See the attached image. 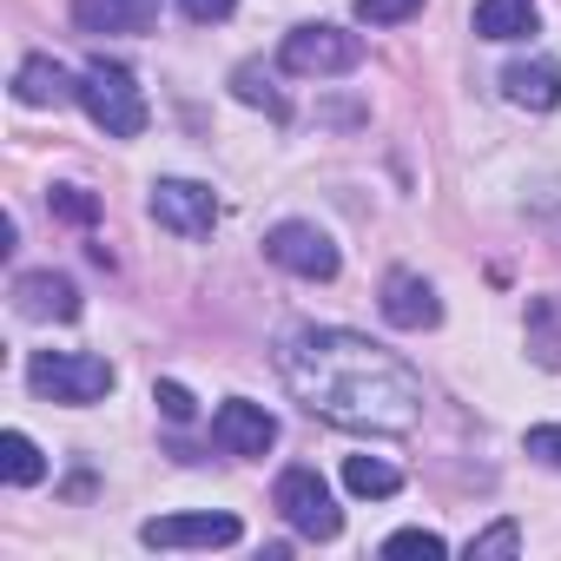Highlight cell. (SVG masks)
<instances>
[{
  "label": "cell",
  "instance_id": "obj_1",
  "mask_svg": "<svg viewBox=\"0 0 561 561\" xmlns=\"http://www.w3.org/2000/svg\"><path fill=\"white\" fill-rule=\"evenodd\" d=\"M277 377L311 416L337 430H370V436H410L430 403L423 377L397 351L331 324H305L277 344Z\"/></svg>",
  "mask_w": 561,
  "mask_h": 561
},
{
  "label": "cell",
  "instance_id": "obj_2",
  "mask_svg": "<svg viewBox=\"0 0 561 561\" xmlns=\"http://www.w3.org/2000/svg\"><path fill=\"white\" fill-rule=\"evenodd\" d=\"M27 383H34V397H47V403H67V410H93L100 397H113V364L106 357H93V351H34V364H27Z\"/></svg>",
  "mask_w": 561,
  "mask_h": 561
},
{
  "label": "cell",
  "instance_id": "obj_3",
  "mask_svg": "<svg viewBox=\"0 0 561 561\" xmlns=\"http://www.w3.org/2000/svg\"><path fill=\"white\" fill-rule=\"evenodd\" d=\"M80 106H87V119H93L106 139H139L146 119H152L139 80H133L119 60H93V67L80 73Z\"/></svg>",
  "mask_w": 561,
  "mask_h": 561
},
{
  "label": "cell",
  "instance_id": "obj_4",
  "mask_svg": "<svg viewBox=\"0 0 561 561\" xmlns=\"http://www.w3.org/2000/svg\"><path fill=\"white\" fill-rule=\"evenodd\" d=\"M277 67L298 73V80H344L364 67V41L351 27H331V21H305L285 34V47H277Z\"/></svg>",
  "mask_w": 561,
  "mask_h": 561
},
{
  "label": "cell",
  "instance_id": "obj_5",
  "mask_svg": "<svg viewBox=\"0 0 561 561\" xmlns=\"http://www.w3.org/2000/svg\"><path fill=\"white\" fill-rule=\"evenodd\" d=\"M264 257H271L277 271L305 277V285H331V277L344 271V251H337L331 231L311 225V218H277V225L264 231Z\"/></svg>",
  "mask_w": 561,
  "mask_h": 561
},
{
  "label": "cell",
  "instance_id": "obj_6",
  "mask_svg": "<svg viewBox=\"0 0 561 561\" xmlns=\"http://www.w3.org/2000/svg\"><path fill=\"white\" fill-rule=\"evenodd\" d=\"M271 502H277V515H285V522H291L305 541H337V535H344V508H337L331 482H324L318 469H305V462L277 476Z\"/></svg>",
  "mask_w": 561,
  "mask_h": 561
},
{
  "label": "cell",
  "instance_id": "obj_7",
  "mask_svg": "<svg viewBox=\"0 0 561 561\" xmlns=\"http://www.w3.org/2000/svg\"><path fill=\"white\" fill-rule=\"evenodd\" d=\"M146 211H152L172 238H211V231H218V198H211V185H198V179H152Z\"/></svg>",
  "mask_w": 561,
  "mask_h": 561
},
{
  "label": "cell",
  "instance_id": "obj_8",
  "mask_svg": "<svg viewBox=\"0 0 561 561\" xmlns=\"http://www.w3.org/2000/svg\"><path fill=\"white\" fill-rule=\"evenodd\" d=\"M377 311H383V324L390 331H436L443 324V298H436V285L423 271H383V291H377Z\"/></svg>",
  "mask_w": 561,
  "mask_h": 561
},
{
  "label": "cell",
  "instance_id": "obj_9",
  "mask_svg": "<svg viewBox=\"0 0 561 561\" xmlns=\"http://www.w3.org/2000/svg\"><path fill=\"white\" fill-rule=\"evenodd\" d=\"M211 443L225 449V456H271V443H277V416L264 410V403H251V397H225L218 410H211Z\"/></svg>",
  "mask_w": 561,
  "mask_h": 561
},
{
  "label": "cell",
  "instance_id": "obj_10",
  "mask_svg": "<svg viewBox=\"0 0 561 561\" xmlns=\"http://www.w3.org/2000/svg\"><path fill=\"white\" fill-rule=\"evenodd\" d=\"M244 535V522L238 515H211V508H198V515H152L146 528H139V541L146 548H231Z\"/></svg>",
  "mask_w": 561,
  "mask_h": 561
},
{
  "label": "cell",
  "instance_id": "obj_11",
  "mask_svg": "<svg viewBox=\"0 0 561 561\" xmlns=\"http://www.w3.org/2000/svg\"><path fill=\"white\" fill-rule=\"evenodd\" d=\"M14 311L27 324H73L80 318V291H73V277H60V271H21L14 277Z\"/></svg>",
  "mask_w": 561,
  "mask_h": 561
},
{
  "label": "cell",
  "instance_id": "obj_12",
  "mask_svg": "<svg viewBox=\"0 0 561 561\" xmlns=\"http://www.w3.org/2000/svg\"><path fill=\"white\" fill-rule=\"evenodd\" d=\"M14 100L21 106H80V73H67L54 54H27L21 67H14Z\"/></svg>",
  "mask_w": 561,
  "mask_h": 561
},
{
  "label": "cell",
  "instance_id": "obj_13",
  "mask_svg": "<svg viewBox=\"0 0 561 561\" xmlns=\"http://www.w3.org/2000/svg\"><path fill=\"white\" fill-rule=\"evenodd\" d=\"M502 100L522 113H554L561 106V60H508L502 67Z\"/></svg>",
  "mask_w": 561,
  "mask_h": 561
},
{
  "label": "cell",
  "instance_id": "obj_14",
  "mask_svg": "<svg viewBox=\"0 0 561 561\" xmlns=\"http://www.w3.org/2000/svg\"><path fill=\"white\" fill-rule=\"evenodd\" d=\"M73 27L80 34H152L159 0H73Z\"/></svg>",
  "mask_w": 561,
  "mask_h": 561
},
{
  "label": "cell",
  "instance_id": "obj_15",
  "mask_svg": "<svg viewBox=\"0 0 561 561\" xmlns=\"http://www.w3.org/2000/svg\"><path fill=\"white\" fill-rule=\"evenodd\" d=\"M522 344H528V364L535 370H561V298H528V318H522Z\"/></svg>",
  "mask_w": 561,
  "mask_h": 561
},
{
  "label": "cell",
  "instance_id": "obj_16",
  "mask_svg": "<svg viewBox=\"0 0 561 561\" xmlns=\"http://www.w3.org/2000/svg\"><path fill=\"white\" fill-rule=\"evenodd\" d=\"M541 27L535 0H476V34L482 41H528Z\"/></svg>",
  "mask_w": 561,
  "mask_h": 561
},
{
  "label": "cell",
  "instance_id": "obj_17",
  "mask_svg": "<svg viewBox=\"0 0 561 561\" xmlns=\"http://www.w3.org/2000/svg\"><path fill=\"white\" fill-rule=\"evenodd\" d=\"M344 489L364 495V502H390L403 489V469L383 462V456H344Z\"/></svg>",
  "mask_w": 561,
  "mask_h": 561
},
{
  "label": "cell",
  "instance_id": "obj_18",
  "mask_svg": "<svg viewBox=\"0 0 561 561\" xmlns=\"http://www.w3.org/2000/svg\"><path fill=\"white\" fill-rule=\"evenodd\" d=\"M0 476H8L14 489H34V482L47 476V456H41V443H34L27 430H8V436H0Z\"/></svg>",
  "mask_w": 561,
  "mask_h": 561
},
{
  "label": "cell",
  "instance_id": "obj_19",
  "mask_svg": "<svg viewBox=\"0 0 561 561\" xmlns=\"http://www.w3.org/2000/svg\"><path fill=\"white\" fill-rule=\"evenodd\" d=\"M231 93H238L244 106H257V113H271V119H285V113H291V106H285V93H277V87H271V67H264V60H244V67L231 73Z\"/></svg>",
  "mask_w": 561,
  "mask_h": 561
},
{
  "label": "cell",
  "instance_id": "obj_20",
  "mask_svg": "<svg viewBox=\"0 0 561 561\" xmlns=\"http://www.w3.org/2000/svg\"><path fill=\"white\" fill-rule=\"evenodd\" d=\"M47 211L67 218V225H93V218H100V198H93L87 185H54V192H47Z\"/></svg>",
  "mask_w": 561,
  "mask_h": 561
},
{
  "label": "cell",
  "instance_id": "obj_21",
  "mask_svg": "<svg viewBox=\"0 0 561 561\" xmlns=\"http://www.w3.org/2000/svg\"><path fill=\"white\" fill-rule=\"evenodd\" d=\"M489 554H522V528L515 522H489L469 535V561H489Z\"/></svg>",
  "mask_w": 561,
  "mask_h": 561
},
{
  "label": "cell",
  "instance_id": "obj_22",
  "mask_svg": "<svg viewBox=\"0 0 561 561\" xmlns=\"http://www.w3.org/2000/svg\"><path fill=\"white\" fill-rule=\"evenodd\" d=\"M152 403H159V416H165V423H192V416H198L192 390H185V383H172V377H159V383H152Z\"/></svg>",
  "mask_w": 561,
  "mask_h": 561
},
{
  "label": "cell",
  "instance_id": "obj_23",
  "mask_svg": "<svg viewBox=\"0 0 561 561\" xmlns=\"http://www.w3.org/2000/svg\"><path fill=\"white\" fill-rule=\"evenodd\" d=\"M410 14H423V0H357V21L364 27H397Z\"/></svg>",
  "mask_w": 561,
  "mask_h": 561
},
{
  "label": "cell",
  "instance_id": "obj_24",
  "mask_svg": "<svg viewBox=\"0 0 561 561\" xmlns=\"http://www.w3.org/2000/svg\"><path fill=\"white\" fill-rule=\"evenodd\" d=\"M383 554H449V541H443L436 528H397V535L383 541Z\"/></svg>",
  "mask_w": 561,
  "mask_h": 561
},
{
  "label": "cell",
  "instance_id": "obj_25",
  "mask_svg": "<svg viewBox=\"0 0 561 561\" xmlns=\"http://www.w3.org/2000/svg\"><path fill=\"white\" fill-rule=\"evenodd\" d=\"M522 449H528L541 469H554V476H561V423H535V430L522 436Z\"/></svg>",
  "mask_w": 561,
  "mask_h": 561
},
{
  "label": "cell",
  "instance_id": "obj_26",
  "mask_svg": "<svg viewBox=\"0 0 561 561\" xmlns=\"http://www.w3.org/2000/svg\"><path fill=\"white\" fill-rule=\"evenodd\" d=\"M231 8H238V0H179V14H185V21H198V27L231 21Z\"/></svg>",
  "mask_w": 561,
  "mask_h": 561
}]
</instances>
